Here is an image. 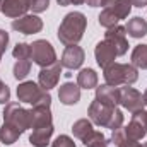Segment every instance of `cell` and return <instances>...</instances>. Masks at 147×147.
<instances>
[{
  "label": "cell",
  "mask_w": 147,
  "mask_h": 147,
  "mask_svg": "<svg viewBox=\"0 0 147 147\" xmlns=\"http://www.w3.org/2000/svg\"><path fill=\"white\" fill-rule=\"evenodd\" d=\"M87 28V19L82 12H69L63 21L60 22L58 26V39L60 43H63L65 46H70V45H77L82 36H84V31Z\"/></svg>",
  "instance_id": "1"
},
{
  "label": "cell",
  "mask_w": 147,
  "mask_h": 147,
  "mask_svg": "<svg viewBox=\"0 0 147 147\" xmlns=\"http://www.w3.org/2000/svg\"><path fill=\"white\" fill-rule=\"evenodd\" d=\"M87 115H89L91 121L99 125V127H106L110 130H118V128L123 127V113H121V110H118L116 106L103 105L98 99H94L89 105Z\"/></svg>",
  "instance_id": "2"
},
{
  "label": "cell",
  "mask_w": 147,
  "mask_h": 147,
  "mask_svg": "<svg viewBox=\"0 0 147 147\" xmlns=\"http://www.w3.org/2000/svg\"><path fill=\"white\" fill-rule=\"evenodd\" d=\"M132 10V3L130 0H108V3L103 7L98 21L103 28L111 29L115 26H118V22L121 19H127L130 16Z\"/></svg>",
  "instance_id": "3"
},
{
  "label": "cell",
  "mask_w": 147,
  "mask_h": 147,
  "mask_svg": "<svg viewBox=\"0 0 147 147\" xmlns=\"http://www.w3.org/2000/svg\"><path fill=\"white\" fill-rule=\"evenodd\" d=\"M105 80L108 86H132L134 82H137L139 72L137 67H134L132 63H111L110 67L105 69Z\"/></svg>",
  "instance_id": "4"
},
{
  "label": "cell",
  "mask_w": 147,
  "mask_h": 147,
  "mask_svg": "<svg viewBox=\"0 0 147 147\" xmlns=\"http://www.w3.org/2000/svg\"><path fill=\"white\" fill-rule=\"evenodd\" d=\"M31 120H33L31 110L22 108L19 103H7L5 105V108H3V123L12 125L21 134L26 132L28 128H31Z\"/></svg>",
  "instance_id": "5"
},
{
  "label": "cell",
  "mask_w": 147,
  "mask_h": 147,
  "mask_svg": "<svg viewBox=\"0 0 147 147\" xmlns=\"http://www.w3.org/2000/svg\"><path fill=\"white\" fill-rule=\"evenodd\" d=\"M29 58L41 69H45V67H50L57 62V53H55V48L51 46L50 41L36 39L34 43H31V57Z\"/></svg>",
  "instance_id": "6"
},
{
  "label": "cell",
  "mask_w": 147,
  "mask_h": 147,
  "mask_svg": "<svg viewBox=\"0 0 147 147\" xmlns=\"http://www.w3.org/2000/svg\"><path fill=\"white\" fill-rule=\"evenodd\" d=\"M120 105L130 113H137L144 110V96L130 86L120 87Z\"/></svg>",
  "instance_id": "7"
},
{
  "label": "cell",
  "mask_w": 147,
  "mask_h": 147,
  "mask_svg": "<svg viewBox=\"0 0 147 147\" xmlns=\"http://www.w3.org/2000/svg\"><path fill=\"white\" fill-rule=\"evenodd\" d=\"M45 92H48V91H43L39 84L33 82V80H28V82L19 84V87H17V99L21 103H28V105L33 106L45 96Z\"/></svg>",
  "instance_id": "8"
},
{
  "label": "cell",
  "mask_w": 147,
  "mask_h": 147,
  "mask_svg": "<svg viewBox=\"0 0 147 147\" xmlns=\"http://www.w3.org/2000/svg\"><path fill=\"white\" fill-rule=\"evenodd\" d=\"M12 29L21 34H36L43 29V21L34 14H26L12 21Z\"/></svg>",
  "instance_id": "9"
},
{
  "label": "cell",
  "mask_w": 147,
  "mask_h": 147,
  "mask_svg": "<svg viewBox=\"0 0 147 147\" xmlns=\"http://www.w3.org/2000/svg\"><path fill=\"white\" fill-rule=\"evenodd\" d=\"M105 39L116 50V55L121 57L128 50V39H127V31L123 26H115L105 33Z\"/></svg>",
  "instance_id": "10"
},
{
  "label": "cell",
  "mask_w": 147,
  "mask_h": 147,
  "mask_svg": "<svg viewBox=\"0 0 147 147\" xmlns=\"http://www.w3.org/2000/svg\"><path fill=\"white\" fill-rule=\"evenodd\" d=\"M125 134L128 139L132 140H142L147 135V128H146V111L140 110L137 113L132 115V120L128 123V127H125Z\"/></svg>",
  "instance_id": "11"
},
{
  "label": "cell",
  "mask_w": 147,
  "mask_h": 147,
  "mask_svg": "<svg viewBox=\"0 0 147 147\" xmlns=\"http://www.w3.org/2000/svg\"><path fill=\"white\" fill-rule=\"evenodd\" d=\"M60 75H62V63L55 62L53 65L50 67H45L39 70V75H38V84L41 86L43 91H50L53 89L58 80H60Z\"/></svg>",
  "instance_id": "12"
},
{
  "label": "cell",
  "mask_w": 147,
  "mask_h": 147,
  "mask_svg": "<svg viewBox=\"0 0 147 147\" xmlns=\"http://www.w3.org/2000/svg\"><path fill=\"white\" fill-rule=\"evenodd\" d=\"M84 58H86L84 50H82L80 46H77V45H70V46L65 48L60 63H62V67H65V69H69V70H77V69L82 67Z\"/></svg>",
  "instance_id": "13"
},
{
  "label": "cell",
  "mask_w": 147,
  "mask_h": 147,
  "mask_svg": "<svg viewBox=\"0 0 147 147\" xmlns=\"http://www.w3.org/2000/svg\"><path fill=\"white\" fill-rule=\"evenodd\" d=\"M29 9H31V0H3L0 12L5 17L19 19V17L26 16Z\"/></svg>",
  "instance_id": "14"
},
{
  "label": "cell",
  "mask_w": 147,
  "mask_h": 147,
  "mask_svg": "<svg viewBox=\"0 0 147 147\" xmlns=\"http://www.w3.org/2000/svg\"><path fill=\"white\" fill-rule=\"evenodd\" d=\"M94 57H96L98 65L105 70L106 67H110L111 63H115V58H116L118 55H116V50L111 46L110 43H108L106 39H103V41H99V43L96 45V48H94Z\"/></svg>",
  "instance_id": "15"
},
{
  "label": "cell",
  "mask_w": 147,
  "mask_h": 147,
  "mask_svg": "<svg viewBox=\"0 0 147 147\" xmlns=\"http://www.w3.org/2000/svg\"><path fill=\"white\" fill-rule=\"evenodd\" d=\"M96 99L101 101L103 105H108V106L120 105V87L108 86V84L96 87Z\"/></svg>",
  "instance_id": "16"
},
{
  "label": "cell",
  "mask_w": 147,
  "mask_h": 147,
  "mask_svg": "<svg viewBox=\"0 0 147 147\" xmlns=\"http://www.w3.org/2000/svg\"><path fill=\"white\" fill-rule=\"evenodd\" d=\"M58 99H60V103H63L67 106L77 105L80 99V87L72 82H65L63 86L58 87Z\"/></svg>",
  "instance_id": "17"
},
{
  "label": "cell",
  "mask_w": 147,
  "mask_h": 147,
  "mask_svg": "<svg viewBox=\"0 0 147 147\" xmlns=\"http://www.w3.org/2000/svg\"><path fill=\"white\" fill-rule=\"evenodd\" d=\"M53 135V125L33 128V134L29 135V142L34 147H46L50 144V139Z\"/></svg>",
  "instance_id": "18"
},
{
  "label": "cell",
  "mask_w": 147,
  "mask_h": 147,
  "mask_svg": "<svg viewBox=\"0 0 147 147\" xmlns=\"http://www.w3.org/2000/svg\"><path fill=\"white\" fill-rule=\"evenodd\" d=\"M72 132H74V137H77L79 140L86 142V140L96 132V130H94L91 120H87V118H80V120H77V121L72 125Z\"/></svg>",
  "instance_id": "19"
},
{
  "label": "cell",
  "mask_w": 147,
  "mask_h": 147,
  "mask_svg": "<svg viewBox=\"0 0 147 147\" xmlns=\"http://www.w3.org/2000/svg\"><path fill=\"white\" fill-rule=\"evenodd\" d=\"M125 31L128 33V36L132 38H144L147 34V21L142 19V17H134L128 21V24L125 26Z\"/></svg>",
  "instance_id": "20"
},
{
  "label": "cell",
  "mask_w": 147,
  "mask_h": 147,
  "mask_svg": "<svg viewBox=\"0 0 147 147\" xmlns=\"http://www.w3.org/2000/svg\"><path fill=\"white\" fill-rule=\"evenodd\" d=\"M77 86L80 89H94L98 87V74L92 69H82L77 74Z\"/></svg>",
  "instance_id": "21"
},
{
  "label": "cell",
  "mask_w": 147,
  "mask_h": 147,
  "mask_svg": "<svg viewBox=\"0 0 147 147\" xmlns=\"http://www.w3.org/2000/svg\"><path fill=\"white\" fill-rule=\"evenodd\" d=\"M130 60L134 67L147 70V45H137L130 55Z\"/></svg>",
  "instance_id": "22"
},
{
  "label": "cell",
  "mask_w": 147,
  "mask_h": 147,
  "mask_svg": "<svg viewBox=\"0 0 147 147\" xmlns=\"http://www.w3.org/2000/svg\"><path fill=\"white\" fill-rule=\"evenodd\" d=\"M111 142L116 147H140V144L137 140H132L127 137L125 134V128H118V130H113V135H111Z\"/></svg>",
  "instance_id": "23"
},
{
  "label": "cell",
  "mask_w": 147,
  "mask_h": 147,
  "mask_svg": "<svg viewBox=\"0 0 147 147\" xmlns=\"http://www.w3.org/2000/svg\"><path fill=\"white\" fill-rule=\"evenodd\" d=\"M21 137V132L17 130V128H14L12 125H7V123H3V127L0 128V142H3L5 146H10V144H14L17 139Z\"/></svg>",
  "instance_id": "24"
},
{
  "label": "cell",
  "mask_w": 147,
  "mask_h": 147,
  "mask_svg": "<svg viewBox=\"0 0 147 147\" xmlns=\"http://www.w3.org/2000/svg\"><path fill=\"white\" fill-rule=\"evenodd\" d=\"M14 77L17 80H22L28 77V74L31 72V60H17L14 63Z\"/></svg>",
  "instance_id": "25"
},
{
  "label": "cell",
  "mask_w": 147,
  "mask_h": 147,
  "mask_svg": "<svg viewBox=\"0 0 147 147\" xmlns=\"http://www.w3.org/2000/svg\"><path fill=\"white\" fill-rule=\"evenodd\" d=\"M12 55L17 60H29V57H31V45H28V43H17L14 46V50H12Z\"/></svg>",
  "instance_id": "26"
},
{
  "label": "cell",
  "mask_w": 147,
  "mask_h": 147,
  "mask_svg": "<svg viewBox=\"0 0 147 147\" xmlns=\"http://www.w3.org/2000/svg\"><path fill=\"white\" fill-rule=\"evenodd\" d=\"M86 147H108V140L106 137L101 134V132H94L86 142H84Z\"/></svg>",
  "instance_id": "27"
},
{
  "label": "cell",
  "mask_w": 147,
  "mask_h": 147,
  "mask_svg": "<svg viewBox=\"0 0 147 147\" xmlns=\"http://www.w3.org/2000/svg\"><path fill=\"white\" fill-rule=\"evenodd\" d=\"M51 147H77L74 139H70L69 135H58L53 142H51Z\"/></svg>",
  "instance_id": "28"
},
{
  "label": "cell",
  "mask_w": 147,
  "mask_h": 147,
  "mask_svg": "<svg viewBox=\"0 0 147 147\" xmlns=\"http://www.w3.org/2000/svg\"><path fill=\"white\" fill-rule=\"evenodd\" d=\"M48 7H50V0H31V9H33V12H36V14L45 12Z\"/></svg>",
  "instance_id": "29"
},
{
  "label": "cell",
  "mask_w": 147,
  "mask_h": 147,
  "mask_svg": "<svg viewBox=\"0 0 147 147\" xmlns=\"http://www.w3.org/2000/svg\"><path fill=\"white\" fill-rule=\"evenodd\" d=\"M10 101V89L0 80V105H7Z\"/></svg>",
  "instance_id": "30"
},
{
  "label": "cell",
  "mask_w": 147,
  "mask_h": 147,
  "mask_svg": "<svg viewBox=\"0 0 147 147\" xmlns=\"http://www.w3.org/2000/svg\"><path fill=\"white\" fill-rule=\"evenodd\" d=\"M9 45V33L0 29V60H2V55L5 53V48Z\"/></svg>",
  "instance_id": "31"
},
{
  "label": "cell",
  "mask_w": 147,
  "mask_h": 147,
  "mask_svg": "<svg viewBox=\"0 0 147 147\" xmlns=\"http://www.w3.org/2000/svg\"><path fill=\"white\" fill-rule=\"evenodd\" d=\"M60 5H63V7H67V5H82V3H86V0H57Z\"/></svg>",
  "instance_id": "32"
},
{
  "label": "cell",
  "mask_w": 147,
  "mask_h": 147,
  "mask_svg": "<svg viewBox=\"0 0 147 147\" xmlns=\"http://www.w3.org/2000/svg\"><path fill=\"white\" fill-rule=\"evenodd\" d=\"M87 2V5H91V7H105L106 3H108V0H86Z\"/></svg>",
  "instance_id": "33"
},
{
  "label": "cell",
  "mask_w": 147,
  "mask_h": 147,
  "mask_svg": "<svg viewBox=\"0 0 147 147\" xmlns=\"http://www.w3.org/2000/svg\"><path fill=\"white\" fill-rule=\"evenodd\" d=\"M132 7H147V0H130Z\"/></svg>",
  "instance_id": "34"
},
{
  "label": "cell",
  "mask_w": 147,
  "mask_h": 147,
  "mask_svg": "<svg viewBox=\"0 0 147 147\" xmlns=\"http://www.w3.org/2000/svg\"><path fill=\"white\" fill-rule=\"evenodd\" d=\"M144 105H147V89H146V92H144Z\"/></svg>",
  "instance_id": "35"
},
{
  "label": "cell",
  "mask_w": 147,
  "mask_h": 147,
  "mask_svg": "<svg viewBox=\"0 0 147 147\" xmlns=\"http://www.w3.org/2000/svg\"><path fill=\"white\" fill-rule=\"evenodd\" d=\"M140 147H147V142H144V144H140Z\"/></svg>",
  "instance_id": "36"
},
{
  "label": "cell",
  "mask_w": 147,
  "mask_h": 147,
  "mask_svg": "<svg viewBox=\"0 0 147 147\" xmlns=\"http://www.w3.org/2000/svg\"><path fill=\"white\" fill-rule=\"evenodd\" d=\"M2 2H3V0H0V9H2Z\"/></svg>",
  "instance_id": "37"
}]
</instances>
